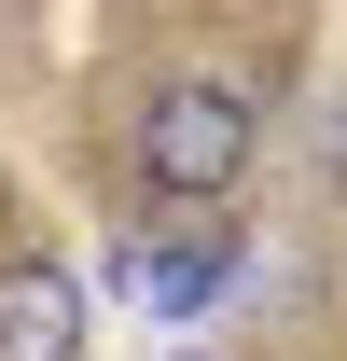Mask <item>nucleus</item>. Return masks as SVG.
Returning a JSON list of instances; mask_svg holds the SVG:
<instances>
[{"mask_svg":"<svg viewBox=\"0 0 347 361\" xmlns=\"http://www.w3.org/2000/svg\"><path fill=\"white\" fill-rule=\"evenodd\" d=\"M126 153H139V195H167V209H222L236 180H250V153H264V111H250V84H153L139 97V126H126Z\"/></svg>","mask_w":347,"mask_h":361,"instance_id":"1","label":"nucleus"},{"mask_svg":"<svg viewBox=\"0 0 347 361\" xmlns=\"http://www.w3.org/2000/svg\"><path fill=\"white\" fill-rule=\"evenodd\" d=\"M0 361H84V278L56 250H14L0 264Z\"/></svg>","mask_w":347,"mask_h":361,"instance_id":"2","label":"nucleus"},{"mask_svg":"<svg viewBox=\"0 0 347 361\" xmlns=\"http://www.w3.org/2000/svg\"><path fill=\"white\" fill-rule=\"evenodd\" d=\"M222 278H236V250H222V236H195V250H126V292H139L153 319H195Z\"/></svg>","mask_w":347,"mask_h":361,"instance_id":"3","label":"nucleus"},{"mask_svg":"<svg viewBox=\"0 0 347 361\" xmlns=\"http://www.w3.org/2000/svg\"><path fill=\"white\" fill-rule=\"evenodd\" d=\"M181 361H209V348H181Z\"/></svg>","mask_w":347,"mask_h":361,"instance_id":"4","label":"nucleus"},{"mask_svg":"<svg viewBox=\"0 0 347 361\" xmlns=\"http://www.w3.org/2000/svg\"><path fill=\"white\" fill-rule=\"evenodd\" d=\"M334 167H347V139H334Z\"/></svg>","mask_w":347,"mask_h":361,"instance_id":"5","label":"nucleus"}]
</instances>
